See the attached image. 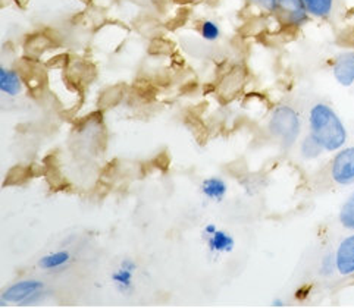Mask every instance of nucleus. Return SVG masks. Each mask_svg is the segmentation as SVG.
Segmentation results:
<instances>
[{"label":"nucleus","mask_w":354,"mask_h":308,"mask_svg":"<svg viewBox=\"0 0 354 308\" xmlns=\"http://www.w3.org/2000/svg\"><path fill=\"white\" fill-rule=\"evenodd\" d=\"M310 134L319 141L326 151H335L344 146L347 141V131L338 115L328 104H315L310 116Z\"/></svg>","instance_id":"f257e3e1"},{"label":"nucleus","mask_w":354,"mask_h":308,"mask_svg":"<svg viewBox=\"0 0 354 308\" xmlns=\"http://www.w3.org/2000/svg\"><path fill=\"white\" fill-rule=\"evenodd\" d=\"M300 116L290 106H279L270 116L269 131L286 147L294 144L300 134Z\"/></svg>","instance_id":"f03ea898"},{"label":"nucleus","mask_w":354,"mask_h":308,"mask_svg":"<svg viewBox=\"0 0 354 308\" xmlns=\"http://www.w3.org/2000/svg\"><path fill=\"white\" fill-rule=\"evenodd\" d=\"M43 289H44V285L40 280L27 279V280L17 282L2 293V300H0V302L2 304L0 305L2 307L8 305V302L26 305V302L32 297V295H35Z\"/></svg>","instance_id":"7ed1b4c3"},{"label":"nucleus","mask_w":354,"mask_h":308,"mask_svg":"<svg viewBox=\"0 0 354 308\" xmlns=\"http://www.w3.org/2000/svg\"><path fill=\"white\" fill-rule=\"evenodd\" d=\"M333 180L339 185L354 184V147L341 150L331 164Z\"/></svg>","instance_id":"20e7f679"},{"label":"nucleus","mask_w":354,"mask_h":308,"mask_svg":"<svg viewBox=\"0 0 354 308\" xmlns=\"http://www.w3.org/2000/svg\"><path fill=\"white\" fill-rule=\"evenodd\" d=\"M277 14H279L282 21L294 27H300L309 19V12L303 0H278Z\"/></svg>","instance_id":"39448f33"},{"label":"nucleus","mask_w":354,"mask_h":308,"mask_svg":"<svg viewBox=\"0 0 354 308\" xmlns=\"http://www.w3.org/2000/svg\"><path fill=\"white\" fill-rule=\"evenodd\" d=\"M333 74L341 86L350 87L354 82V52L341 53L334 62Z\"/></svg>","instance_id":"423d86ee"},{"label":"nucleus","mask_w":354,"mask_h":308,"mask_svg":"<svg viewBox=\"0 0 354 308\" xmlns=\"http://www.w3.org/2000/svg\"><path fill=\"white\" fill-rule=\"evenodd\" d=\"M337 270L341 275L348 276L354 273V235L347 236V238L339 244L337 254Z\"/></svg>","instance_id":"0eeeda50"},{"label":"nucleus","mask_w":354,"mask_h":308,"mask_svg":"<svg viewBox=\"0 0 354 308\" xmlns=\"http://www.w3.org/2000/svg\"><path fill=\"white\" fill-rule=\"evenodd\" d=\"M0 90L9 97H15L22 91V79L18 70L10 68H0Z\"/></svg>","instance_id":"6e6552de"},{"label":"nucleus","mask_w":354,"mask_h":308,"mask_svg":"<svg viewBox=\"0 0 354 308\" xmlns=\"http://www.w3.org/2000/svg\"><path fill=\"white\" fill-rule=\"evenodd\" d=\"M227 191H228L227 184L223 182L221 177H216V176L207 177V180H205L202 184V193L209 200L221 201L223 197H225Z\"/></svg>","instance_id":"1a4fd4ad"},{"label":"nucleus","mask_w":354,"mask_h":308,"mask_svg":"<svg viewBox=\"0 0 354 308\" xmlns=\"http://www.w3.org/2000/svg\"><path fill=\"white\" fill-rule=\"evenodd\" d=\"M207 244L212 253H231L235 245L232 236L223 231H216L214 235H210Z\"/></svg>","instance_id":"9d476101"},{"label":"nucleus","mask_w":354,"mask_h":308,"mask_svg":"<svg viewBox=\"0 0 354 308\" xmlns=\"http://www.w3.org/2000/svg\"><path fill=\"white\" fill-rule=\"evenodd\" d=\"M71 260V254L68 251H55L50 254H46L40 258L39 266L43 270H55L66 266Z\"/></svg>","instance_id":"9b49d317"},{"label":"nucleus","mask_w":354,"mask_h":308,"mask_svg":"<svg viewBox=\"0 0 354 308\" xmlns=\"http://www.w3.org/2000/svg\"><path fill=\"white\" fill-rule=\"evenodd\" d=\"M309 15L315 18H326L331 15L334 0H303Z\"/></svg>","instance_id":"f8f14e48"},{"label":"nucleus","mask_w":354,"mask_h":308,"mask_svg":"<svg viewBox=\"0 0 354 308\" xmlns=\"http://www.w3.org/2000/svg\"><path fill=\"white\" fill-rule=\"evenodd\" d=\"M133 275L134 270L120 266V269H116L112 273V282L121 292H128L133 287Z\"/></svg>","instance_id":"ddd939ff"},{"label":"nucleus","mask_w":354,"mask_h":308,"mask_svg":"<svg viewBox=\"0 0 354 308\" xmlns=\"http://www.w3.org/2000/svg\"><path fill=\"white\" fill-rule=\"evenodd\" d=\"M301 156L304 159H316L319 154L322 153L324 147L319 144V141H317L312 134L306 137L301 143Z\"/></svg>","instance_id":"4468645a"},{"label":"nucleus","mask_w":354,"mask_h":308,"mask_svg":"<svg viewBox=\"0 0 354 308\" xmlns=\"http://www.w3.org/2000/svg\"><path fill=\"white\" fill-rule=\"evenodd\" d=\"M339 222L346 229L354 231V191L339 211Z\"/></svg>","instance_id":"2eb2a0df"},{"label":"nucleus","mask_w":354,"mask_h":308,"mask_svg":"<svg viewBox=\"0 0 354 308\" xmlns=\"http://www.w3.org/2000/svg\"><path fill=\"white\" fill-rule=\"evenodd\" d=\"M200 35H202L206 41H216L221 37V28L215 21L206 19L202 22V26H200Z\"/></svg>","instance_id":"dca6fc26"},{"label":"nucleus","mask_w":354,"mask_h":308,"mask_svg":"<svg viewBox=\"0 0 354 308\" xmlns=\"http://www.w3.org/2000/svg\"><path fill=\"white\" fill-rule=\"evenodd\" d=\"M337 269V260H335V256L333 254H326L322 262H321V275L328 278L331 276L334 273V270Z\"/></svg>","instance_id":"f3484780"},{"label":"nucleus","mask_w":354,"mask_h":308,"mask_svg":"<svg viewBox=\"0 0 354 308\" xmlns=\"http://www.w3.org/2000/svg\"><path fill=\"white\" fill-rule=\"evenodd\" d=\"M247 2L257 6L259 9H263L269 14H277L278 9V0H247Z\"/></svg>","instance_id":"a211bd4d"},{"label":"nucleus","mask_w":354,"mask_h":308,"mask_svg":"<svg viewBox=\"0 0 354 308\" xmlns=\"http://www.w3.org/2000/svg\"><path fill=\"white\" fill-rule=\"evenodd\" d=\"M218 231V228L215 227L214 223H209V224H206V228H205V233L207 235V236H210V235H214L215 232Z\"/></svg>","instance_id":"6ab92c4d"},{"label":"nucleus","mask_w":354,"mask_h":308,"mask_svg":"<svg viewBox=\"0 0 354 308\" xmlns=\"http://www.w3.org/2000/svg\"><path fill=\"white\" fill-rule=\"evenodd\" d=\"M272 305L274 307H284V301H282V300H274Z\"/></svg>","instance_id":"aec40b11"}]
</instances>
